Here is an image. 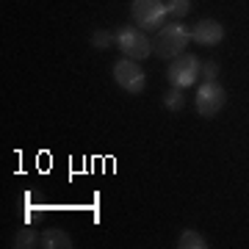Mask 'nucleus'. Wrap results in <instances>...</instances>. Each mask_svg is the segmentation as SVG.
<instances>
[{"instance_id": "obj_8", "label": "nucleus", "mask_w": 249, "mask_h": 249, "mask_svg": "<svg viewBox=\"0 0 249 249\" xmlns=\"http://www.w3.org/2000/svg\"><path fill=\"white\" fill-rule=\"evenodd\" d=\"M39 247H45V249H72L75 244H72V238L64 230L50 227V230H45V235H42V244H39Z\"/></svg>"}, {"instance_id": "obj_7", "label": "nucleus", "mask_w": 249, "mask_h": 249, "mask_svg": "<svg viewBox=\"0 0 249 249\" xmlns=\"http://www.w3.org/2000/svg\"><path fill=\"white\" fill-rule=\"evenodd\" d=\"M224 39V28L216 22V19H202L196 22L194 31H191V42L194 45H202V47H213Z\"/></svg>"}, {"instance_id": "obj_14", "label": "nucleus", "mask_w": 249, "mask_h": 249, "mask_svg": "<svg viewBox=\"0 0 249 249\" xmlns=\"http://www.w3.org/2000/svg\"><path fill=\"white\" fill-rule=\"evenodd\" d=\"M202 75H205V80H216L219 78V64L216 61H205L202 64Z\"/></svg>"}, {"instance_id": "obj_5", "label": "nucleus", "mask_w": 249, "mask_h": 249, "mask_svg": "<svg viewBox=\"0 0 249 249\" xmlns=\"http://www.w3.org/2000/svg\"><path fill=\"white\" fill-rule=\"evenodd\" d=\"M114 80L127 94H142L144 86H147V75L139 67V61H133V58H122V61L114 64Z\"/></svg>"}, {"instance_id": "obj_3", "label": "nucleus", "mask_w": 249, "mask_h": 249, "mask_svg": "<svg viewBox=\"0 0 249 249\" xmlns=\"http://www.w3.org/2000/svg\"><path fill=\"white\" fill-rule=\"evenodd\" d=\"M130 17H133L136 28H142V31H160L163 22H166V3H160V0H133Z\"/></svg>"}, {"instance_id": "obj_11", "label": "nucleus", "mask_w": 249, "mask_h": 249, "mask_svg": "<svg viewBox=\"0 0 249 249\" xmlns=\"http://www.w3.org/2000/svg\"><path fill=\"white\" fill-rule=\"evenodd\" d=\"M11 247H17V249H31L36 247V232L31 230V227H22V230L14 235V244Z\"/></svg>"}, {"instance_id": "obj_13", "label": "nucleus", "mask_w": 249, "mask_h": 249, "mask_svg": "<svg viewBox=\"0 0 249 249\" xmlns=\"http://www.w3.org/2000/svg\"><path fill=\"white\" fill-rule=\"evenodd\" d=\"M114 42H116V34H111V31H94V34H91V45L100 47V50L111 47Z\"/></svg>"}, {"instance_id": "obj_6", "label": "nucleus", "mask_w": 249, "mask_h": 249, "mask_svg": "<svg viewBox=\"0 0 249 249\" xmlns=\"http://www.w3.org/2000/svg\"><path fill=\"white\" fill-rule=\"evenodd\" d=\"M224 100H227V94L219 86V80H202V86L196 89V111H199V116L211 119L224 108Z\"/></svg>"}, {"instance_id": "obj_4", "label": "nucleus", "mask_w": 249, "mask_h": 249, "mask_svg": "<svg viewBox=\"0 0 249 249\" xmlns=\"http://www.w3.org/2000/svg\"><path fill=\"white\" fill-rule=\"evenodd\" d=\"M199 72H202V64L199 58L191 53H183L178 58H172L169 70H166V78L175 89H188V86H194L196 78H199Z\"/></svg>"}, {"instance_id": "obj_2", "label": "nucleus", "mask_w": 249, "mask_h": 249, "mask_svg": "<svg viewBox=\"0 0 249 249\" xmlns=\"http://www.w3.org/2000/svg\"><path fill=\"white\" fill-rule=\"evenodd\" d=\"M116 47L122 50L124 58H133V61H144L147 55H152V42L136 25H124L116 31Z\"/></svg>"}, {"instance_id": "obj_10", "label": "nucleus", "mask_w": 249, "mask_h": 249, "mask_svg": "<svg viewBox=\"0 0 249 249\" xmlns=\"http://www.w3.org/2000/svg\"><path fill=\"white\" fill-rule=\"evenodd\" d=\"M191 11V0H169L166 3V17L169 19H183Z\"/></svg>"}, {"instance_id": "obj_9", "label": "nucleus", "mask_w": 249, "mask_h": 249, "mask_svg": "<svg viewBox=\"0 0 249 249\" xmlns=\"http://www.w3.org/2000/svg\"><path fill=\"white\" fill-rule=\"evenodd\" d=\"M178 247H180V249H205L208 244H205V238H202L196 230H183V232H180Z\"/></svg>"}, {"instance_id": "obj_1", "label": "nucleus", "mask_w": 249, "mask_h": 249, "mask_svg": "<svg viewBox=\"0 0 249 249\" xmlns=\"http://www.w3.org/2000/svg\"><path fill=\"white\" fill-rule=\"evenodd\" d=\"M188 42H191V31L183 22H169V25H163L158 31L155 42H152V53L163 58V61H172V58L183 55Z\"/></svg>"}, {"instance_id": "obj_12", "label": "nucleus", "mask_w": 249, "mask_h": 249, "mask_svg": "<svg viewBox=\"0 0 249 249\" xmlns=\"http://www.w3.org/2000/svg\"><path fill=\"white\" fill-rule=\"evenodd\" d=\"M163 103H166V108H169V111H183V106H186L183 89H175V86H172V91H166Z\"/></svg>"}]
</instances>
